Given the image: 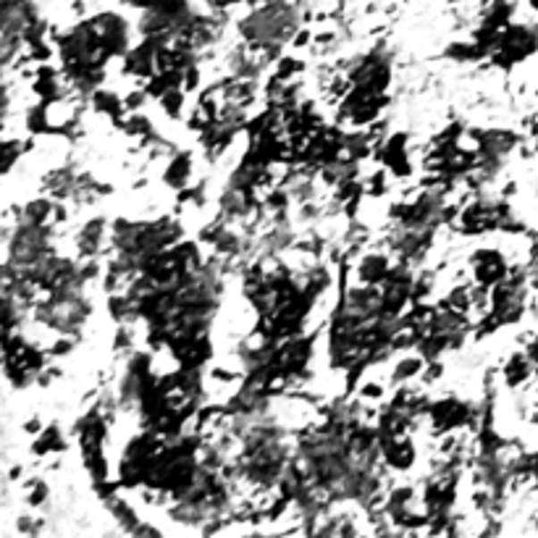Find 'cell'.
Segmentation results:
<instances>
[{"mask_svg": "<svg viewBox=\"0 0 538 538\" xmlns=\"http://www.w3.org/2000/svg\"><path fill=\"white\" fill-rule=\"evenodd\" d=\"M531 3H534V5H536V8H538V0H531Z\"/></svg>", "mask_w": 538, "mask_h": 538, "instance_id": "6da1fadb", "label": "cell"}]
</instances>
